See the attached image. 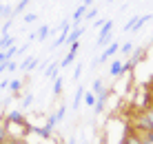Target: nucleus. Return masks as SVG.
<instances>
[{
    "label": "nucleus",
    "mask_w": 153,
    "mask_h": 144,
    "mask_svg": "<svg viewBox=\"0 0 153 144\" xmlns=\"http://www.w3.org/2000/svg\"><path fill=\"white\" fill-rule=\"evenodd\" d=\"M111 31H113V20H107V22L100 27V33H98V47H104L109 40H111Z\"/></svg>",
    "instance_id": "obj_1"
},
{
    "label": "nucleus",
    "mask_w": 153,
    "mask_h": 144,
    "mask_svg": "<svg viewBox=\"0 0 153 144\" xmlns=\"http://www.w3.org/2000/svg\"><path fill=\"white\" fill-rule=\"evenodd\" d=\"M109 95H111V89H104L102 93H98V95H96V106H93V111H96V113H102V111L107 109Z\"/></svg>",
    "instance_id": "obj_2"
},
{
    "label": "nucleus",
    "mask_w": 153,
    "mask_h": 144,
    "mask_svg": "<svg viewBox=\"0 0 153 144\" xmlns=\"http://www.w3.org/2000/svg\"><path fill=\"white\" fill-rule=\"evenodd\" d=\"M118 51H120V42H111V45H109L107 49H104V51H102V53H100V56L96 58V60H98V65H102V62H107L109 58H111V56H115V53H118Z\"/></svg>",
    "instance_id": "obj_3"
},
{
    "label": "nucleus",
    "mask_w": 153,
    "mask_h": 144,
    "mask_svg": "<svg viewBox=\"0 0 153 144\" xmlns=\"http://www.w3.org/2000/svg\"><path fill=\"white\" fill-rule=\"evenodd\" d=\"M7 124H16V126H27L29 122L25 120V115L20 113V111H11V113L7 115Z\"/></svg>",
    "instance_id": "obj_4"
},
{
    "label": "nucleus",
    "mask_w": 153,
    "mask_h": 144,
    "mask_svg": "<svg viewBox=\"0 0 153 144\" xmlns=\"http://www.w3.org/2000/svg\"><path fill=\"white\" fill-rule=\"evenodd\" d=\"M122 144H142V133H138L135 129H129L122 137Z\"/></svg>",
    "instance_id": "obj_5"
},
{
    "label": "nucleus",
    "mask_w": 153,
    "mask_h": 144,
    "mask_svg": "<svg viewBox=\"0 0 153 144\" xmlns=\"http://www.w3.org/2000/svg\"><path fill=\"white\" fill-rule=\"evenodd\" d=\"M84 33V27L82 24H78V27H73V29L69 31V38H67V42L69 45H73V42H80V36Z\"/></svg>",
    "instance_id": "obj_6"
},
{
    "label": "nucleus",
    "mask_w": 153,
    "mask_h": 144,
    "mask_svg": "<svg viewBox=\"0 0 153 144\" xmlns=\"http://www.w3.org/2000/svg\"><path fill=\"white\" fill-rule=\"evenodd\" d=\"M144 56H146V51H144V47H138V49H133L131 51V56H129V60L133 62V65H138V62L144 60Z\"/></svg>",
    "instance_id": "obj_7"
},
{
    "label": "nucleus",
    "mask_w": 153,
    "mask_h": 144,
    "mask_svg": "<svg viewBox=\"0 0 153 144\" xmlns=\"http://www.w3.org/2000/svg\"><path fill=\"white\" fill-rule=\"evenodd\" d=\"M36 65H38V58H33V56H27V58H25V62L20 65V71H22V73H27V71H31V69H33Z\"/></svg>",
    "instance_id": "obj_8"
},
{
    "label": "nucleus",
    "mask_w": 153,
    "mask_h": 144,
    "mask_svg": "<svg viewBox=\"0 0 153 144\" xmlns=\"http://www.w3.org/2000/svg\"><path fill=\"white\" fill-rule=\"evenodd\" d=\"M122 65H124V60H113L111 67H109V76H113V78L122 76Z\"/></svg>",
    "instance_id": "obj_9"
},
{
    "label": "nucleus",
    "mask_w": 153,
    "mask_h": 144,
    "mask_svg": "<svg viewBox=\"0 0 153 144\" xmlns=\"http://www.w3.org/2000/svg\"><path fill=\"white\" fill-rule=\"evenodd\" d=\"M58 71H60V65H58V62H51V65L45 69V76L47 78H58Z\"/></svg>",
    "instance_id": "obj_10"
},
{
    "label": "nucleus",
    "mask_w": 153,
    "mask_h": 144,
    "mask_svg": "<svg viewBox=\"0 0 153 144\" xmlns=\"http://www.w3.org/2000/svg\"><path fill=\"white\" fill-rule=\"evenodd\" d=\"M82 100H84V87H78L76 89V98H73V109H78Z\"/></svg>",
    "instance_id": "obj_11"
},
{
    "label": "nucleus",
    "mask_w": 153,
    "mask_h": 144,
    "mask_svg": "<svg viewBox=\"0 0 153 144\" xmlns=\"http://www.w3.org/2000/svg\"><path fill=\"white\" fill-rule=\"evenodd\" d=\"M9 89H11L13 98H18V95H20V89H22V82H20V80H13V82H9Z\"/></svg>",
    "instance_id": "obj_12"
},
{
    "label": "nucleus",
    "mask_w": 153,
    "mask_h": 144,
    "mask_svg": "<svg viewBox=\"0 0 153 144\" xmlns=\"http://www.w3.org/2000/svg\"><path fill=\"white\" fill-rule=\"evenodd\" d=\"M9 137V124L7 120H0V140H7Z\"/></svg>",
    "instance_id": "obj_13"
},
{
    "label": "nucleus",
    "mask_w": 153,
    "mask_h": 144,
    "mask_svg": "<svg viewBox=\"0 0 153 144\" xmlns=\"http://www.w3.org/2000/svg\"><path fill=\"white\" fill-rule=\"evenodd\" d=\"M65 115H67V106L62 104V106H58V111H56L53 115H51V118H53V120H56V124H58V122H60L62 118H65Z\"/></svg>",
    "instance_id": "obj_14"
},
{
    "label": "nucleus",
    "mask_w": 153,
    "mask_h": 144,
    "mask_svg": "<svg viewBox=\"0 0 153 144\" xmlns=\"http://www.w3.org/2000/svg\"><path fill=\"white\" fill-rule=\"evenodd\" d=\"M49 31H51V27H49V24H42L40 29H38V33H36V38H38V40H45L47 36H49Z\"/></svg>",
    "instance_id": "obj_15"
},
{
    "label": "nucleus",
    "mask_w": 153,
    "mask_h": 144,
    "mask_svg": "<svg viewBox=\"0 0 153 144\" xmlns=\"http://www.w3.org/2000/svg\"><path fill=\"white\" fill-rule=\"evenodd\" d=\"M0 18H13V9L7 4H0Z\"/></svg>",
    "instance_id": "obj_16"
},
{
    "label": "nucleus",
    "mask_w": 153,
    "mask_h": 144,
    "mask_svg": "<svg viewBox=\"0 0 153 144\" xmlns=\"http://www.w3.org/2000/svg\"><path fill=\"white\" fill-rule=\"evenodd\" d=\"M84 102L93 109V106H96V93H93V91H84Z\"/></svg>",
    "instance_id": "obj_17"
},
{
    "label": "nucleus",
    "mask_w": 153,
    "mask_h": 144,
    "mask_svg": "<svg viewBox=\"0 0 153 144\" xmlns=\"http://www.w3.org/2000/svg\"><path fill=\"white\" fill-rule=\"evenodd\" d=\"M31 104H33V93H27L22 98V102H20V109H29Z\"/></svg>",
    "instance_id": "obj_18"
},
{
    "label": "nucleus",
    "mask_w": 153,
    "mask_h": 144,
    "mask_svg": "<svg viewBox=\"0 0 153 144\" xmlns=\"http://www.w3.org/2000/svg\"><path fill=\"white\" fill-rule=\"evenodd\" d=\"M91 89H93V93H96V95H98V93H102V91H104V80H102V78H98L96 82H93V87H91Z\"/></svg>",
    "instance_id": "obj_19"
},
{
    "label": "nucleus",
    "mask_w": 153,
    "mask_h": 144,
    "mask_svg": "<svg viewBox=\"0 0 153 144\" xmlns=\"http://www.w3.org/2000/svg\"><path fill=\"white\" fill-rule=\"evenodd\" d=\"M60 93H62V78L58 76L56 82H53V95H60Z\"/></svg>",
    "instance_id": "obj_20"
},
{
    "label": "nucleus",
    "mask_w": 153,
    "mask_h": 144,
    "mask_svg": "<svg viewBox=\"0 0 153 144\" xmlns=\"http://www.w3.org/2000/svg\"><path fill=\"white\" fill-rule=\"evenodd\" d=\"M120 51H122V56H131L133 45H131V42H124V45H120Z\"/></svg>",
    "instance_id": "obj_21"
},
{
    "label": "nucleus",
    "mask_w": 153,
    "mask_h": 144,
    "mask_svg": "<svg viewBox=\"0 0 153 144\" xmlns=\"http://www.w3.org/2000/svg\"><path fill=\"white\" fill-rule=\"evenodd\" d=\"M135 20H138V16H133L131 20H126V24H124V33H126V31H133V27H135Z\"/></svg>",
    "instance_id": "obj_22"
},
{
    "label": "nucleus",
    "mask_w": 153,
    "mask_h": 144,
    "mask_svg": "<svg viewBox=\"0 0 153 144\" xmlns=\"http://www.w3.org/2000/svg\"><path fill=\"white\" fill-rule=\"evenodd\" d=\"M142 144H153V131L142 133Z\"/></svg>",
    "instance_id": "obj_23"
},
{
    "label": "nucleus",
    "mask_w": 153,
    "mask_h": 144,
    "mask_svg": "<svg viewBox=\"0 0 153 144\" xmlns=\"http://www.w3.org/2000/svg\"><path fill=\"white\" fill-rule=\"evenodd\" d=\"M144 115H146V120H149V124H151V129H153V104L149 106V109H144Z\"/></svg>",
    "instance_id": "obj_24"
},
{
    "label": "nucleus",
    "mask_w": 153,
    "mask_h": 144,
    "mask_svg": "<svg viewBox=\"0 0 153 144\" xmlns=\"http://www.w3.org/2000/svg\"><path fill=\"white\" fill-rule=\"evenodd\" d=\"M96 18H98V9H89L84 13V20H96Z\"/></svg>",
    "instance_id": "obj_25"
},
{
    "label": "nucleus",
    "mask_w": 153,
    "mask_h": 144,
    "mask_svg": "<svg viewBox=\"0 0 153 144\" xmlns=\"http://www.w3.org/2000/svg\"><path fill=\"white\" fill-rule=\"evenodd\" d=\"M80 76H82V65H78L76 71H73V80H80Z\"/></svg>",
    "instance_id": "obj_26"
},
{
    "label": "nucleus",
    "mask_w": 153,
    "mask_h": 144,
    "mask_svg": "<svg viewBox=\"0 0 153 144\" xmlns=\"http://www.w3.org/2000/svg\"><path fill=\"white\" fill-rule=\"evenodd\" d=\"M11 142L13 144H31L29 140H25V137H11Z\"/></svg>",
    "instance_id": "obj_27"
},
{
    "label": "nucleus",
    "mask_w": 153,
    "mask_h": 144,
    "mask_svg": "<svg viewBox=\"0 0 153 144\" xmlns=\"http://www.w3.org/2000/svg\"><path fill=\"white\" fill-rule=\"evenodd\" d=\"M109 20V18H107ZM107 20H104V18H100V20H93V27H96V29H100V27H102L104 22H107Z\"/></svg>",
    "instance_id": "obj_28"
},
{
    "label": "nucleus",
    "mask_w": 153,
    "mask_h": 144,
    "mask_svg": "<svg viewBox=\"0 0 153 144\" xmlns=\"http://www.w3.org/2000/svg\"><path fill=\"white\" fill-rule=\"evenodd\" d=\"M33 20H36V13H27L25 16V22H33Z\"/></svg>",
    "instance_id": "obj_29"
},
{
    "label": "nucleus",
    "mask_w": 153,
    "mask_h": 144,
    "mask_svg": "<svg viewBox=\"0 0 153 144\" xmlns=\"http://www.w3.org/2000/svg\"><path fill=\"white\" fill-rule=\"evenodd\" d=\"M4 71H9V69H7V62H0V76H2Z\"/></svg>",
    "instance_id": "obj_30"
},
{
    "label": "nucleus",
    "mask_w": 153,
    "mask_h": 144,
    "mask_svg": "<svg viewBox=\"0 0 153 144\" xmlns=\"http://www.w3.org/2000/svg\"><path fill=\"white\" fill-rule=\"evenodd\" d=\"M69 144H78V140H76V137H71V140H69Z\"/></svg>",
    "instance_id": "obj_31"
},
{
    "label": "nucleus",
    "mask_w": 153,
    "mask_h": 144,
    "mask_svg": "<svg viewBox=\"0 0 153 144\" xmlns=\"http://www.w3.org/2000/svg\"><path fill=\"white\" fill-rule=\"evenodd\" d=\"M4 144H13V142H11V137H7V140H4Z\"/></svg>",
    "instance_id": "obj_32"
},
{
    "label": "nucleus",
    "mask_w": 153,
    "mask_h": 144,
    "mask_svg": "<svg viewBox=\"0 0 153 144\" xmlns=\"http://www.w3.org/2000/svg\"><path fill=\"white\" fill-rule=\"evenodd\" d=\"M80 144H89V142H87V140H82V142H80Z\"/></svg>",
    "instance_id": "obj_33"
},
{
    "label": "nucleus",
    "mask_w": 153,
    "mask_h": 144,
    "mask_svg": "<svg viewBox=\"0 0 153 144\" xmlns=\"http://www.w3.org/2000/svg\"><path fill=\"white\" fill-rule=\"evenodd\" d=\"M20 2H27V4H29V0H20Z\"/></svg>",
    "instance_id": "obj_34"
},
{
    "label": "nucleus",
    "mask_w": 153,
    "mask_h": 144,
    "mask_svg": "<svg viewBox=\"0 0 153 144\" xmlns=\"http://www.w3.org/2000/svg\"><path fill=\"white\" fill-rule=\"evenodd\" d=\"M149 89H151V93H153V84H151V87H149Z\"/></svg>",
    "instance_id": "obj_35"
},
{
    "label": "nucleus",
    "mask_w": 153,
    "mask_h": 144,
    "mask_svg": "<svg viewBox=\"0 0 153 144\" xmlns=\"http://www.w3.org/2000/svg\"><path fill=\"white\" fill-rule=\"evenodd\" d=\"M107 2H115V0H107Z\"/></svg>",
    "instance_id": "obj_36"
},
{
    "label": "nucleus",
    "mask_w": 153,
    "mask_h": 144,
    "mask_svg": "<svg viewBox=\"0 0 153 144\" xmlns=\"http://www.w3.org/2000/svg\"><path fill=\"white\" fill-rule=\"evenodd\" d=\"M0 144H4V140H0Z\"/></svg>",
    "instance_id": "obj_37"
}]
</instances>
